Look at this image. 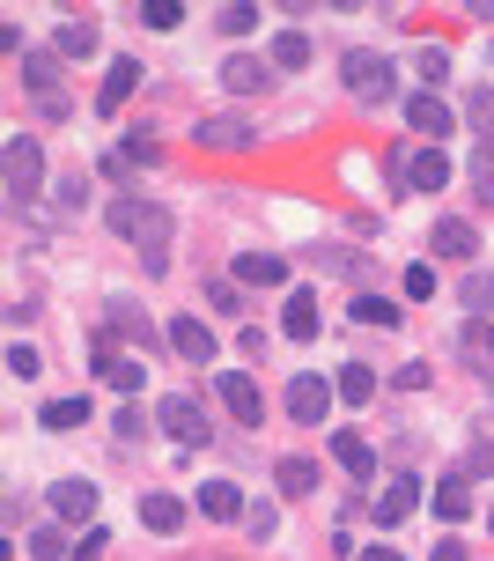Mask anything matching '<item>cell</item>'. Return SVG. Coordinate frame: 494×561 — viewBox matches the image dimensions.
I'll use <instances>...</instances> for the list:
<instances>
[{
  "label": "cell",
  "mask_w": 494,
  "mask_h": 561,
  "mask_svg": "<svg viewBox=\"0 0 494 561\" xmlns=\"http://www.w3.org/2000/svg\"><path fill=\"white\" fill-rule=\"evenodd\" d=\"M89 369L111 377L118 392H148V363H134V355H89Z\"/></svg>",
  "instance_id": "obj_21"
},
{
  "label": "cell",
  "mask_w": 494,
  "mask_h": 561,
  "mask_svg": "<svg viewBox=\"0 0 494 561\" xmlns=\"http://www.w3.org/2000/svg\"><path fill=\"white\" fill-rule=\"evenodd\" d=\"M274 480H280V495H310V488H318V466H310V458H280Z\"/></svg>",
  "instance_id": "obj_27"
},
{
  "label": "cell",
  "mask_w": 494,
  "mask_h": 561,
  "mask_svg": "<svg viewBox=\"0 0 494 561\" xmlns=\"http://www.w3.org/2000/svg\"><path fill=\"white\" fill-rule=\"evenodd\" d=\"M118 156H126V163H134V170H156V163H163V148H156V134H148V126H140V134H126V140H118Z\"/></svg>",
  "instance_id": "obj_31"
},
{
  "label": "cell",
  "mask_w": 494,
  "mask_h": 561,
  "mask_svg": "<svg viewBox=\"0 0 494 561\" xmlns=\"http://www.w3.org/2000/svg\"><path fill=\"white\" fill-rule=\"evenodd\" d=\"M332 458H340V473H347V480H377V450H369V436H355V428L332 436Z\"/></svg>",
  "instance_id": "obj_15"
},
{
  "label": "cell",
  "mask_w": 494,
  "mask_h": 561,
  "mask_svg": "<svg viewBox=\"0 0 494 561\" xmlns=\"http://www.w3.org/2000/svg\"><path fill=\"white\" fill-rule=\"evenodd\" d=\"M30 554H37V561H59V554H67V539L45 525V533H30Z\"/></svg>",
  "instance_id": "obj_39"
},
{
  "label": "cell",
  "mask_w": 494,
  "mask_h": 561,
  "mask_svg": "<svg viewBox=\"0 0 494 561\" xmlns=\"http://www.w3.org/2000/svg\"><path fill=\"white\" fill-rule=\"evenodd\" d=\"M104 222L126 237V244H140V266H148V280H163L170 274V207H156V199H134V193H118L104 207Z\"/></svg>",
  "instance_id": "obj_1"
},
{
  "label": "cell",
  "mask_w": 494,
  "mask_h": 561,
  "mask_svg": "<svg viewBox=\"0 0 494 561\" xmlns=\"http://www.w3.org/2000/svg\"><path fill=\"white\" fill-rule=\"evenodd\" d=\"M237 288H288V259H274V252H244L237 266Z\"/></svg>",
  "instance_id": "obj_13"
},
{
  "label": "cell",
  "mask_w": 494,
  "mask_h": 561,
  "mask_svg": "<svg viewBox=\"0 0 494 561\" xmlns=\"http://www.w3.org/2000/svg\"><path fill=\"white\" fill-rule=\"evenodd\" d=\"M361 510H369V517H377V525L391 533V525H406L413 510H421V488H413V473H391V480H384V495H377V503H361Z\"/></svg>",
  "instance_id": "obj_8"
},
{
  "label": "cell",
  "mask_w": 494,
  "mask_h": 561,
  "mask_svg": "<svg viewBox=\"0 0 494 561\" xmlns=\"http://www.w3.org/2000/svg\"><path fill=\"white\" fill-rule=\"evenodd\" d=\"M104 547H111V539H104V525H89V533L74 539V561H96V554H104Z\"/></svg>",
  "instance_id": "obj_42"
},
{
  "label": "cell",
  "mask_w": 494,
  "mask_h": 561,
  "mask_svg": "<svg viewBox=\"0 0 494 561\" xmlns=\"http://www.w3.org/2000/svg\"><path fill=\"white\" fill-rule=\"evenodd\" d=\"M406 185L413 193H443V185H450V156H443V148H413Z\"/></svg>",
  "instance_id": "obj_17"
},
{
  "label": "cell",
  "mask_w": 494,
  "mask_h": 561,
  "mask_svg": "<svg viewBox=\"0 0 494 561\" xmlns=\"http://www.w3.org/2000/svg\"><path fill=\"white\" fill-rule=\"evenodd\" d=\"M458 304L480 318V310H494V266H472L466 280H458Z\"/></svg>",
  "instance_id": "obj_24"
},
{
  "label": "cell",
  "mask_w": 494,
  "mask_h": 561,
  "mask_svg": "<svg viewBox=\"0 0 494 561\" xmlns=\"http://www.w3.org/2000/svg\"><path fill=\"white\" fill-rule=\"evenodd\" d=\"M140 23H148V30H177V23H185V8H177V0H140Z\"/></svg>",
  "instance_id": "obj_33"
},
{
  "label": "cell",
  "mask_w": 494,
  "mask_h": 561,
  "mask_svg": "<svg viewBox=\"0 0 494 561\" xmlns=\"http://www.w3.org/2000/svg\"><path fill=\"white\" fill-rule=\"evenodd\" d=\"M472 185H480V199L494 207V163H487V156H480V178H472Z\"/></svg>",
  "instance_id": "obj_44"
},
{
  "label": "cell",
  "mask_w": 494,
  "mask_h": 561,
  "mask_svg": "<svg viewBox=\"0 0 494 561\" xmlns=\"http://www.w3.org/2000/svg\"><path fill=\"white\" fill-rule=\"evenodd\" d=\"M0 156H8V207L23 215L30 199H37V185H45V156H37V140H30V134H15Z\"/></svg>",
  "instance_id": "obj_2"
},
{
  "label": "cell",
  "mask_w": 494,
  "mask_h": 561,
  "mask_svg": "<svg viewBox=\"0 0 494 561\" xmlns=\"http://www.w3.org/2000/svg\"><path fill=\"white\" fill-rule=\"evenodd\" d=\"M428 561H472V554L458 547V539H436V554H428Z\"/></svg>",
  "instance_id": "obj_45"
},
{
  "label": "cell",
  "mask_w": 494,
  "mask_h": 561,
  "mask_svg": "<svg viewBox=\"0 0 494 561\" xmlns=\"http://www.w3.org/2000/svg\"><path fill=\"white\" fill-rule=\"evenodd\" d=\"M156 428H163V436H177V444H215V421H207V407H199V399H185V392L156 399Z\"/></svg>",
  "instance_id": "obj_4"
},
{
  "label": "cell",
  "mask_w": 494,
  "mask_h": 561,
  "mask_svg": "<svg viewBox=\"0 0 494 561\" xmlns=\"http://www.w3.org/2000/svg\"><path fill=\"white\" fill-rule=\"evenodd\" d=\"M450 75V53L443 45H421V82H443Z\"/></svg>",
  "instance_id": "obj_36"
},
{
  "label": "cell",
  "mask_w": 494,
  "mask_h": 561,
  "mask_svg": "<svg viewBox=\"0 0 494 561\" xmlns=\"http://www.w3.org/2000/svg\"><path fill=\"white\" fill-rule=\"evenodd\" d=\"M340 82L355 89L361 104H384V96H391V59L377 53V45H355V53L340 59Z\"/></svg>",
  "instance_id": "obj_3"
},
{
  "label": "cell",
  "mask_w": 494,
  "mask_h": 561,
  "mask_svg": "<svg viewBox=\"0 0 494 561\" xmlns=\"http://www.w3.org/2000/svg\"><path fill=\"white\" fill-rule=\"evenodd\" d=\"M140 525H148V533H185V503H177V495H170V488H156V495H140Z\"/></svg>",
  "instance_id": "obj_16"
},
{
  "label": "cell",
  "mask_w": 494,
  "mask_h": 561,
  "mask_svg": "<svg viewBox=\"0 0 494 561\" xmlns=\"http://www.w3.org/2000/svg\"><path fill=\"white\" fill-rule=\"evenodd\" d=\"M111 428H118V436H126V444H140V436H148V414H140V407H126V414L111 421Z\"/></svg>",
  "instance_id": "obj_41"
},
{
  "label": "cell",
  "mask_w": 494,
  "mask_h": 561,
  "mask_svg": "<svg viewBox=\"0 0 494 561\" xmlns=\"http://www.w3.org/2000/svg\"><path fill=\"white\" fill-rule=\"evenodd\" d=\"M193 503L207 510V517H215V525H244V495H237V488H229V480H207V488H199Z\"/></svg>",
  "instance_id": "obj_18"
},
{
  "label": "cell",
  "mask_w": 494,
  "mask_h": 561,
  "mask_svg": "<svg viewBox=\"0 0 494 561\" xmlns=\"http://www.w3.org/2000/svg\"><path fill=\"white\" fill-rule=\"evenodd\" d=\"M134 89H140V67H134V59H111V67H104V89H96V112H118Z\"/></svg>",
  "instance_id": "obj_19"
},
{
  "label": "cell",
  "mask_w": 494,
  "mask_h": 561,
  "mask_svg": "<svg viewBox=\"0 0 494 561\" xmlns=\"http://www.w3.org/2000/svg\"><path fill=\"white\" fill-rule=\"evenodd\" d=\"M428 510H436L443 525H458V517L472 510V495H466V473H450V480H443V488H436V503H428Z\"/></svg>",
  "instance_id": "obj_25"
},
{
  "label": "cell",
  "mask_w": 494,
  "mask_h": 561,
  "mask_svg": "<svg viewBox=\"0 0 494 561\" xmlns=\"http://www.w3.org/2000/svg\"><path fill=\"white\" fill-rule=\"evenodd\" d=\"M361 561H406V554H391V547H369V554H361Z\"/></svg>",
  "instance_id": "obj_46"
},
{
  "label": "cell",
  "mask_w": 494,
  "mask_h": 561,
  "mask_svg": "<svg viewBox=\"0 0 494 561\" xmlns=\"http://www.w3.org/2000/svg\"><path fill=\"white\" fill-rule=\"evenodd\" d=\"M280 333H288V340H318V296H310V288H288Z\"/></svg>",
  "instance_id": "obj_20"
},
{
  "label": "cell",
  "mask_w": 494,
  "mask_h": 561,
  "mask_svg": "<svg viewBox=\"0 0 494 561\" xmlns=\"http://www.w3.org/2000/svg\"><path fill=\"white\" fill-rule=\"evenodd\" d=\"M8 369H15V377H30V385H37V347H30V340H15V347H8Z\"/></svg>",
  "instance_id": "obj_37"
},
{
  "label": "cell",
  "mask_w": 494,
  "mask_h": 561,
  "mask_svg": "<svg viewBox=\"0 0 494 561\" xmlns=\"http://www.w3.org/2000/svg\"><path fill=\"white\" fill-rule=\"evenodd\" d=\"M466 480H487L494 473V444H480V450H466V466H458Z\"/></svg>",
  "instance_id": "obj_40"
},
{
  "label": "cell",
  "mask_w": 494,
  "mask_h": 561,
  "mask_svg": "<svg viewBox=\"0 0 494 561\" xmlns=\"http://www.w3.org/2000/svg\"><path fill=\"white\" fill-rule=\"evenodd\" d=\"M274 67H280V75L310 67V37H302V30H280V37H274Z\"/></svg>",
  "instance_id": "obj_28"
},
{
  "label": "cell",
  "mask_w": 494,
  "mask_h": 561,
  "mask_svg": "<svg viewBox=\"0 0 494 561\" xmlns=\"http://www.w3.org/2000/svg\"><path fill=\"white\" fill-rule=\"evenodd\" d=\"M406 118H413V134H428L436 148L450 140V104H443L436 89H413V96H406Z\"/></svg>",
  "instance_id": "obj_11"
},
{
  "label": "cell",
  "mask_w": 494,
  "mask_h": 561,
  "mask_svg": "<svg viewBox=\"0 0 494 561\" xmlns=\"http://www.w3.org/2000/svg\"><path fill=\"white\" fill-rule=\"evenodd\" d=\"M59 59H96V23H59Z\"/></svg>",
  "instance_id": "obj_29"
},
{
  "label": "cell",
  "mask_w": 494,
  "mask_h": 561,
  "mask_svg": "<svg viewBox=\"0 0 494 561\" xmlns=\"http://www.w3.org/2000/svg\"><path fill=\"white\" fill-rule=\"evenodd\" d=\"M215 385H221V407L244 421V428H259V421H266V392H259V377H251V369H221Z\"/></svg>",
  "instance_id": "obj_6"
},
{
  "label": "cell",
  "mask_w": 494,
  "mask_h": 561,
  "mask_svg": "<svg viewBox=\"0 0 494 561\" xmlns=\"http://www.w3.org/2000/svg\"><path fill=\"white\" fill-rule=\"evenodd\" d=\"M23 89H37V104L67 96V89H59V59L53 53H23Z\"/></svg>",
  "instance_id": "obj_22"
},
{
  "label": "cell",
  "mask_w": 494,
  "mask_h": 561,
  "mask_svg": "<svg viewBox=\"0 0 494 561\" xmlns=\"http://www.w3.org/2000/svg\"><path fill=\"white\" fill-rule=\"evenodd\" d=\"M436 296V266H406V304H428Z\"/></svg>",
  "instance_id": "obj_34"
},
{
  "label": "cell",
  "mask_w": 494,
  "mask_h": 561,
  "mask_svg": "<svg viewBox=\"0 0 494 561\" xmlns=\"http://www.w3.org/2000/svg\"><path fill=\"white\" fill-rule=\"evenodd\" d=\"M251 23H259V8H221L215 15V30H229V37H244Z\"/></svg>",
  "instance_id": "obj_38"
},
{
  "label": "cell",
  "mask_w": 494,
  "mask_h": 561,
  "mask_svg": "<svg viewBox=\"0 0 494 561\" xmlns=\"http://www.w3.org/2000/svg\"><path fill=\"white\" fill-rule=\"evenodd\" d=\"M193 140H199V148H221V156H244L251 140H259V126H251L244 112H215V118H199V126H193Z\"/></svg>",
  "instance_id": "obj_5"
},
{
  "label": "cell",
  "mask_w": 494,
  "mask_h": 561,
  "mask_svg": "<svg viewBox=\"0 0 494 561\" xmlns=\"http://www.w3.org/2000/svg\"><path fill=\"white\" fill-rule=\"evenodd\" d=\"M221 89H237V96H259V89H274V67L251 53H229L221 59Z\"/></svg>",
  "instance_id": "obj_12"
},
{
  "label": "cell",
  "mask_w": 494,
  "mask_h": 561,
  "mask_svg": "<svg viewBox=\"0 0 494 561\" xmlns=\"http://www.w3.org/2000/svg\"><path fill=\"white\" fill-rule=\"evenodd\" d=\"M37 421H45V428H82L89 399H45V414H37Z\"/></svg>",
  "instance_id": "obj_32"
},
{
  "label": "cell",
  "mask_w": 494,
  "mask_h": 561,
  "mask_svg": "<svg viewBox=\"0 0 494 561\" xmlns=\"http://www.w3.org/2000/svg\"><path fill=\"white\" fill-rule=\"evenodd\" d=\"M466 112H472V134H480V156L494 163V89H472Z\"/></svg>",
  "instance_id": "obj_26"
},
{
  "label": "cell",
  "mask_w": 494,
  "mask_h": 561,
  "mask_svg": "<svg viewBox=\"0 0 494 561\" xmlns=\"http://www.w3.org/2000/svg\"><path fill=\"white\" fill-rule=\"evenodd\" d=\"M332 392L347 399V407H369V399H377V369H369V363H347L340 377H332Z\"/></svg>",
  "instance_id": "obj_23"
},
{
  "label": "cell",
  "mask_w": 494,
  "mask_h": 561,
  "mask_svg": "<svg viewBox=\"0 0 494 561\" xmlns=\"http://www.w3.org/2000/svg\"><path fill=\"white\" fill-rule=\"evenodd\" d=\"M244 533L259 539V547H266V539L280 533V517H274V510H244Z\"/></svg>",
  "instance_id": "obj_35"
},
{
  "label": "cell",
  "mask_w": 494,
  "mask_h": 561,
  "mask_svg": "<svg viewBox=\"0 0 494 561\" xmlns=\"http://www.w3.org/2000/svg\"><path fill=\"white\" fill-rule=\"evenodd\" d=\"M355 325H377V333H391V325H399V304H391V296H355Z\"/></svg>",
  "instance_id": "obj_30"
},
{
  "label": "cell",
  "mask_w": 494,
  "mask_h": 561,
  "mask_svg": "<svg viewBox=\"0 0 494 561\" xmlns=\"http://www.w3.org/2000/svg\"><path fill=\"white\" fill-rule=\"evenodd\" d=\"M45 503H53L59 525H96V503H104V495H96V480H53Z\"/></svg>",
  "instance_id": "obj_7"
},
{
  "label": "cell",
  "mask_w": 494,
  "mask_h": 561,
  "mask_svg": "<svg viewBox=\"0 0 494 561\" xmlns=\"http://www.w3.org/2000/svg\"><path fill=\"white\" fill-rule=\"evenodd\" d=\"M391 385H399V392H421V385H428V363H406L399 377H391Z\"/></svg>",
  "instance_id": "obj_43"
},
{
  "label": "cell",
  "mask_w": 494,
  "mask_h": 561,
  "mask_svg": "<svg viewBox=\"0 0 494 561\" xmlns=\"http://www.w3.org/2000/svg\"><path fill=\"white\" fill-rule=\"evenodd\" d=\"M428 244H436V259H480V229L458 222V215H443V222L428 229Z\"/></svg>",
  "instance_id": "obj_14"
},
{
  "label": "cell",
  "mask_w": 494,
  "mask_h": 561,
  "mask_svg": "<svg viewBox=\"0 0 494 561\" xmlns=\"http://www.w3.org/2000/svg\"><path fill=\"white\" fill-rule=\"evenodd\" d=\"M170 347H177V355H185L193 369H207L221 340H215V325H199V318H170Z\"/></svg>",
  "instance_id": "obj_10"
},
{
  "label": "cell",
  "mask_w": 494,
  "mask_h": 561,
  "mask_svg": "<svg viewBox=\"0 0 494 561\" xmlns=\"http://www.w3.org/2000/svg\"><path fill=\"white\" fill-rule=\"evenodd\" d=\"M332 399H340V392H332L325 377H296V385H288V421H302V428H318Z\"/></svg>",
  "instance_id": "obj_9"
}]
</instances>
